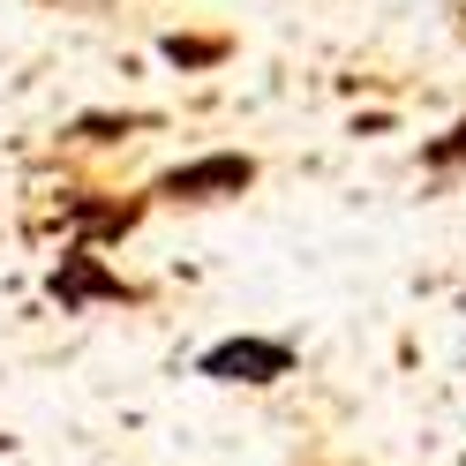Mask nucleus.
I'll list each match as a JSON object with an SVG mask.
<instances>
[{"mask_svg": "<svg viewBox=\"0 0 466 466\" xmlns=\"http://www.w3.org/2000/svg\"><path fill=\"white\" fill-rule=\"evenodd\" d=\"M459 166H466V113H459L444 136L421 143V173H459Z\"/></svg>", "mask_w": 466, "mask_h": 466, "instance_id": "20e7f679", "label": "nucleus"}, {"mask_svg": "<svg viewBox=\"0 0 466 466\" xmlns=\"http://www.w3.org/2000/svg\"><path fill=\"white\" fill-rule=\"evenodd\" d=\"M241 188H256V158L248 151H211V158H188V166L158 173L151 196H166V203H218V196H241Z\"/></svg>", "mask_w": 466, "mask_h": 466, "instance_id": "f03ea898", "label": "nucleus"}, {"mask_svg": "<svg viewBox=\"0 0 466 466\" xmlns=\"http://www.w3.org/2000/svg\"><path fill=\"white\" fill-rule=\"evenodd\" d=\"M158 53H166L173 68H218L226 61V38H166Z\"/></svg>", "mask_w": 466, "mask_h": 466, "instance_id": "39448f33", "label": "nucleus"}, {"mask_svg": "<svg viewBox=\"0 0 466 466\" xmlns=\"http://www.w3.org/2000/svg\"><path fill=\"white\" fill-rule=\"evenodd\" d=\"M294 339H256V331H241V339H218V346H203V361H196V376H211V384H279V376H294Z\"/></svg>", "mask_w": 466, "mask_h": 466, "instance_id": "f257e3e1", "label": "nucleus"}, {"mask_svg": "<svg viewBox=\"0 0 466 466\" xmlns=\"http://www.w3.org/2000/svg\"><path fill=\"white\" fill-rule=\"evenodd\" d=\"M53 294H61V309H83V301H136V286H121L91 248H68L53 271Z\"/></svg>", "mask_w": 466, "mask_h": 466, "instance_id": "7ed1b4c3", "label": "nucleus"}]
</instances>
